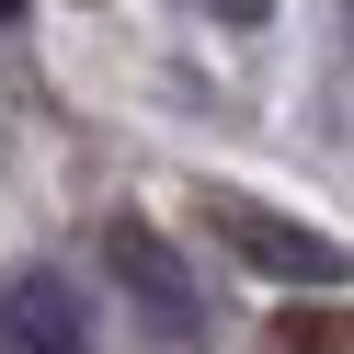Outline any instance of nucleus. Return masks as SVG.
<instances>
[{"label": "nucleus", "instance_id": "obj_1", "mask_svg": "<svg viewBox=\"0 0 354 354\" xmlns=\"http://www.w3.org/2000/svg\"><path fill=\"white\" fill-rule=\"evenodd\" d=\"M194 217H206V229L229 240L252 274H274V286H343V274H354L343 240L308 229V217H286V206H252V194H194Z\"/></svg>", "mask_w": 354, "mask_h": 354}, {"label": "nucleus", "instance_id": "obj_2", "mask_svg": "<svg viewBox=\"0 0 354 354\" xmlns=\"http://www.w3.org/2000/svg\"><path fill=\"white\" fill-rule=\"evenodd\" d=\"M103 252H115V286L138 297V320L160 331V343H194V331H206V297H194V274L171 263V240L149 229V217H115Z\"/></svg>", "mask_w": 354, "mask_h": 354}, {"label": "nucleus", "instance_id": "obj_3", "mask_svg": "<svg viewBox=\"0 0 354 354\" xmlns=\"http://www.w3.org/2000/svg\"><path fill=\"white\" fill-rule=\"evenodd\" d=\"M92 343V308L69 274H12L0 286V354H80Z\"/></svg>", "mask_w": 354, "mask_h": 354}, {"label": "nucleus", "instance_id": "obj_4", "mask_svg": "<svg viewBox=\"0 0 354 354\" xmlns=\"http://www.w3.org/2000/svg\"><path fill=\"white\" fill-rule=\"evenodd\" d=\"M286 343H297V354H354V308H297Z\"/></svg>", "mask_w": 354, "mask_h": 354}, {"label": "nucleus", "instance_id": "obj_5", "mask_svg": "<svg viewBox=\"0 0 354 354\" xmlns=\"http://www.w3.org/2000/svg\"><path fill=\"white\" fill-rule=\"evenodd\" d=\"M217 24H263V12H274V0H206Z\"/></svg>", "mask_w": 354, "mask_h": 354}, {"label": "nucleus", "instance_id": "obj_6", "mask_svg": "<svg viewBox=\"0 0 354 354\" xmlns=\"http://www.w3.org/2000/svg\"><path fill=\"white\" fill-rule=\"evenodd\" d=\"M12 12H24V0H0V24H12Z\"/></svg>", "mask_w": 354, "mask_h": 354}]
</instances>
